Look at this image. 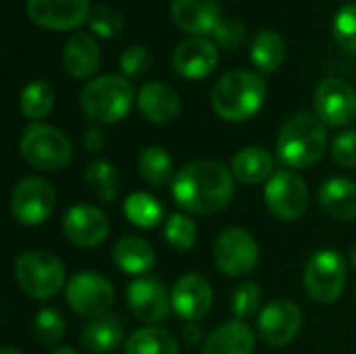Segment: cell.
Returning a JSON list of instances; mask_svg holds the SVG:
<instances>
[{
	"instance_id": "obj_1",
	"label": "cell",
	"mask_w": 356,
	"mask_h": 354,
	"mask_svg": "<svg viewBox=\"0 0 356 354\" xmlns=\"http://www.w3.org/2000/svg\"><path fill=\"white\" fill-rule=\"evenodd\" d=\"M234 196V173L217 161H194L173 179L175 202L194 215H213Z\"/></svg>"
},
{
	"instance_id": "obj_2",
	"label": "cell",
	"mask_w": 356,
	"mask_h": 354,
	"mask_svg": "<svg viewBox=\"0 0 356 354\" xmlns=\"http://www.w3.org/2000/svg\"><path fill=\"white\" fill-rule=\"evenodd\" d=\"M267 96L265 79L248 69H236L225 73L211 94L213 111L225 121H246L254 117Z\"/></svg>"
},
{
	"instance_id": "obj_3",
	"label": "cell",
	"mask_w": 356,
	"mask_h": 354,
	"mask_svg": "<svg viewBox=\"0 0 356 354\" xmlns=\"http://www.w3.org/2000/svg\"><path fill=\"white\" fill-rule=\"evenodd\" d=\"M327 148L325 123L313 113L292 115L280 129L277 156L292 169L313 167Z\"/></svg>"
},
{
	"instance_id": "obj_4",
	"label": "cell",
	"mask_w": 356,
	"mask_h": 354,
	"mask_svg": "<svg viewBox=\"0 0 356 354\" xmlns=\"http://www.w3.org/2000/svg\"><path fill=\"white\" fill-rule=\"evenodd\" d=\"M134 102V88L127 77L100 75L92 79L79 96L81 111L96 123L121 121Z\"/></svg>"
},
{
	"instance_id": "obj_5",
	"label": "cell",
	"mask_w": 356,
	"mask_h": 354,
	"mask_svg": "<svg viewBox=\"0 0 356 354\" xmlns=\"http://www.w3.org/2000/svg\"><path fill=\"white\" fill-rule=\"evenodd\" d=\"M21 156L38 171H60L73 161L71 140L56 127L46 123H31L21 136Z\"/></svg>"
},
{
	"instance_id": "obj_6",
	"label": "cell",
	"mask_w": 356,
	"mask_h": 354,
	"mask_svg": "<svg viewBox=\"0 0 356 354\" xmlns=\"http://www.w3.org/2000/svg\"><path fill=\"white\" fill-rule=\"evenodd\" d=\"M15 280L19 288L38 300L52 298L65 286L63 263L44 250H25L15 261Z\"/></svg>"
},
{
	"instance_id": "obj_7",
	"label": "cell",
	"mask_w": 356,
	"mask_h": 354,
	"mask_svg": "<svg viewBox=\"0 0 356 354\" xmlns=\"http://www.w3.org/2000/svg\"><path fill=\"white\" fill-rule=\"evenodd\" d=\"M346 284V261L336 250L315 252L305 267V288L315 303H334Z\"/></svg>"
},
{
	"instance_id": "obj_8",
	"label": "cell",
	"mask_w": 356,
	"mask_h": 354,
	"mask_svg": "<svg viewBox=\"0 0 356 354\" xmlns=\"http://www.w3.org/2000/svg\"><path fill=\"white\" fill-rule=\"evenodd\" d=\"M215 263L229 277H246L259 263V246L250 232L242 227L225 230L215 242Z\"/></svg>"
},
{
	"instance_id": "obj_9",
	"label": "cell",
	"mask_w": 356,
	"mask_h": 354,
	"mask_svg": "<svg viewBox=\"0 0 356 354\" xmlns=\"http://www.w3.org/2000/svg\"><path fill=\"white\" fill-rule=\"evenodd\" d=\"M265 202L275 219L296 221L307 211V182L294 171H280L265 186Z\"/></svg>"
},
{
	"instance_id": "obj_10",
	"label": "cell",
	"mask_w": 356,
	"mask_h": 354,
	"mask_svg": "<svg viewBox=\"0 0 356 354\" xmlns=\"http://www.w3.org/2000/svg\"><path fill=\"white\" fill-rule=\"evenodd\" d=\"M54 190L42 177L21 179L10 194V213L23 225H40L54 211Z\"/></svg>"
},
{
	"instance_id": "obj_11",
	"label": "cell",
	"mask_w": 356,
	"mask_h": 354,
	"mask_svg": "<svg viewBox=\"0 0 356 354\" xmlns=\"http://www.w3.org/2000/svg\"><path fill=\"white\" fill-rule=\"evenodd\" d=\"M67 303L69 307L83 317H100L106 315V311L113 307L115 290L111 282L98 273L83 271L69 280L67 284Z\"/></svg>"
},
{
	"instance_id": "obj_12",
	"label": "cell",
	"mask_w": 356,
	"mask_h": 354,
	"mask_svg": "<svg viewBox=\"0 0 356 354\" xmlns=\"http://www.w3.org/2000/svg\"><path fill=\"white\" fill-rule=\"evenodd\" d=\"M317 117L330 127H344L356 117L355 88L338 77L323 79L315 90Z\"/></svg>"
},
{
	"instance_id": "obj_13",
	"label": "cell",
	"mask_w": 356,
	"mask_h": 354,
	"mask_svg": "<svg viewBox=\"0 0 356 354\" xmlns=\"http://www.w3.org/2000/svg\"><path fill=\"white\" fill-rule=\"evenodd\" d=\"M27 17L42 29L69 31L90 17V0H25Z\"/></svg>"
},
{
	"instance_id": "obj_14",
	"label": "cell",
	"mask_w": 356,
	"mask_h": 354,
	"mask_svg": "<svg viewBox=\"0 0 356 354\" xmlns=\"http://www.w3.org/2000/svg\"><path fill=\"white\" fill-rule=\"evenodd\" d=\"M302 328V313L296 303L280 298L269 303L259 315V334L269 346L290 344Z\"/></svg>"
},
{
	"instance_id": "obj_15",
	"label": "cell",
	"mask_w": 356,
	"mask_h": 354,
	"mask_svg": "<svg viewBox=\"0 0 356 354\" xmlns=\"http://www.w3.org/2000/svg\"><path fill=\"white\" fill-rule=\"evenodd\" d=\"M219 63V48L204 35H190L173 50V69L186 79L209 77Z\"/></svg>"
},
{
	"instance_id": "obj_16",
	"label": "cell",
	"mask_w": 356,
	"mask_h": 354,
	"mask_svg": "<svg viewBox=\"0 0 356 354\" xmlns=\"http://www.w3.org/2000/svg\"><path fill=\"white\" fill-rule=\"evenodd\" d=\"M106 215L92 204H75L63 217V232L69 242L90 248L106 240L108 236Z\"/></svg>"
},
{
	"instance_id": "obj_17",
	"label": "cell",
	"mask_w": 356,
	"mask_h": 354,
	"mask_svg": "<svg viewBox=\"0 0 356 354\" xmlns=\"http://www.w3.org/2000/svg\"><path fill=\"white\" fill-rule=\"evenodd\" d=\"M211 305L213 288L202 275L190 273L175 282L171 290V307L181 319L196 323L211 311Z\"/></svg>"
},
{
	"instance_id": "obj_18",
	"label": "cell",
	"mask_w": 356,
	"mask_h": 354,
	"mask_svg": "<svg viewBox=\"0 0 356 354\" xmlns=\"http://www.w3.org/2000/svg\"><path fill=\"white\" fill-rule=\"evenodd\" d=\"M127 303L131 313L144 323H161L169 317L171 298H167L161 282L152 277H140L127 288Z\"/></svg>"
},
{
	"instance_id": "obj_19",
	"label": "cell",
	"mask_w": 356,
	"mask_h": 354,
	"mask_svg": "<svg viewBox=\"0 0 356 354\" xmlns=\"http://www.w3.org/2000/svg\"><path fill=\"white\" fill-rule=\"evenodd\" d=\"M171 17L173 23L190 35L213 33L221 21L217 0H171Z\"/></svg>"
},
{
	"instance_id": "obj_20",
	"label": "cell",
	"mask_w": 356,
	"mask_h": 354,
	"mask_svg": "<svg viewBox=\"0 0 356 354\" xmlns=\"http://www.w3.org/2000/svg\"><path fill=\"white\" fill-rule=\"evenodd\" d=\"M102 52L94 35L86 31L73 33L63 50V67L73 79H86L96 73L100 67Z\"/></svg>"
},
{
	"instance_id": "obj_21",
	"label": "cell",
	"mask_w": 356,
	"mask_h": 354,
	"mask_svg": "<svg viewBox=\"0 0 356 354\" xmlns=\"http://www.w3.org/2000/svg\"><path fill=\"white\" fill-rule=\"evenodd\" d=\"M138 108L150 123L167 125L179 115V96L167 83L150 81L138 92Z\"/></svg>"
},
{
	"instance_id": "obj_22",
	"label": "cell",
	"mask_w": 356,
	"mask_h": 354,
	"mask_svg": "<svg viewBox=\"0 0 356 354\" xmlns=\"http://www.w3.org/2000/svg\"><path fill=\"white\" fill-rule=\"evenodd\" d=\"M254 351V334L252 330L236 319L213 330L204 342L200 354H252Z\"/></svg>"
},
{
	"instance_id": "obj_23",
	"label": "cell",
	"mask_w": 356,
	"mask_h": 354,
	"mask_svg": "<svg viewBox=\"0 0 356 354\" xmlns=\"http://www.w3.org/2000/svg\"><path fill=\"white\" fill-rule=\"evenodd\" d=\"M125 336V325L119 315H100L90 319L81 332V346L90 354H111L119 348Z\"/></svg>"
},
{
	"instance_id": "obj_24",
	"label": "cell",
	"mask_w": 356,
	"mask_h": 354,
	"mask_svg": "<svg viewBox=\"0 0 356 354\" xmlns=\"http://www.w3.org/2000/svg\"><path fill=\"white\" fill-rule=\"evenodd\" d=\"M113 261L129 275H144L154 265V250L140 236H123L113 248Z\"/></svg>"
},
{
	"instance_id": "obj_25",
	"label": "cell",
	"mask_w": 356,
	"mask_h": 354,
	"mask_svg": "<svg viewBox=\"0 0 356 354\" xmlns=\"http://www.w3.org/2000/svg\"><path fill=\"white\" fill-rule=\"evenodd\" d=\"M321 207L336 219H356V184L346 177H332L319 190Z\"/></svg>"
},
{
	"instance_id": "obj_26",
	"label": "cell",
	"mask_w": 356,
	"mask_h": 354,
	"mask_svg": "<svg viewBox=\"0 0 356 354\" xmlns=\"http://www.w3.org/2000/svg\"><path fill=\"white\" fill-rule=\"evenodd\" d=\"M271 171H273V156L259 146L242 148L232 159V173L242 184H261L271 175Z\"/></svg>"
},
{
	"instance_id": "obj_27",
	"label": "cell",
	"mask_w": 356,
	"mask_h": 354,
	"mask_svg": "<svg viewBox=\"0 0 356 354\" xmlns=\"http://www.w3.org/2000/svg\"><path fill=\"white\" fill-rule=\"evenodd\" d=\"M286 58V42L273 29H263L257 33L250 46V61L261 73H273Z\"/></svg>"
},
{
	"instance_id": "obj_28",
	"label": "cell",
	"mask_w": 356,
	"mask_h": 354,
	"mask_svg": "<svg viewBox=\"0 0 356 354\" xmlns=\"http://www.w3.org/2000/svg\"><path fill=\"white\" fill-rule=\"evenodd\" d=\"M125 354H179V344L167 330L150 325L129 336Z\"/></svg>"
},
{
	"instance_id": "obj_29",
	"label": "cell",
	"mask_w": 356,
	"mask_h": 354,
	"mask_svg": "<svg viewBox=\"0 0 356 354\" xmlns=\"http://www.w3.org/2000/svg\"><path fill=\"white\" fill-rule=\"evenodd\" d=\"M86 186L104 204H111L119 194V173L108 161H94L86 169Z\"/></svg>"
},
{
	"instance_id": "obj_30",
	"label": "cell",
	"mask_w": 356,
	"mask_h": 354,
	"mask_svg": "<svg viewBox=\"0 0 356 354\" xmlns=\"http://www.w3.org/2000/svg\"><path fill=\"white\" fill-rule=\"evenodd\" d=\"M138 171L148 184L156 188L167 186L173 177V159L165 148L148 146L138 156Z\"/></svg>"
},
{
	"instance_id": "obj_31",
	"label": "cell",
	"mask_w": 356,
	"mask_h": 354,
	"mask_svg": "<svg viewBox=\"0 0 356 354\" xmlns=\"http://www.w3.org/2000/svg\"><path fill=\"white\" fill-rule=\"evenodd\" d=\"M54 106V90L48 81L44 79H35L29 81L19 98V108L23 113V117H27L29 121H40L44 119Z\"/></svg>"
},
{
	"instance_id": "obj_32",
	"label": "cell",
	"mask_w": 356,
	"mask_h": 354,
	"mask_svg": "<svg viewBox=\"0 0 356 354\" xmlns=\"http://www.w3.org/2000/svg\"><path fill=\"white\" fill-rule=\"evenodd\" d=\"M123 213H125L127 221L138 227H156L163 221L161 202L146 192H136V194L127 196V200L123 204Z\"/></svg>"
},
{
	"instance_id": "obj_33",
	"label": "cell",
	"mask_w": 356,
	"mask_h": 354,
	"mask_svg": "<svg viewBox=\"0 0 356 354\" xmlns=\"http://www.w3.org/2000/svg\"><path fill=\"white\" fill-rule=\"evenodd\" d=\"M31 332L40 344L52 346V344L60 342L65 336V319L56 309H42L33 319Z\"/></svg>"
},
{
	"instance_id": "obj_34",
	"label": "cell",
	"mask_w": 356,
	"mask_h": 354,
	"mask_svg": "<svg viewBox=\"0 0 356 354\" xmlns=\"http://www.w3.org/2000/svg\"><path fill=\"white\" fill-rule=\"evenodd\" d=\"M165 240L169 242L171 248L186 252L194 246L196 242V223L181 213H175L167 219L165 225Z\"/></svg>"
},
{
	"instance_id": "obj_35",
	"label": "cell",
	"mask_w": 356,
	"mask_h": 354,
	"mask_svg": "<svg viewBox=\"0 0 356 354\" xmlns=\"http://www.w3.org/2000/svg\"><path fill=\"white\" fill-rule=\"evenodd\" d=\"M123 15L119 8L111 6V4H98L92 6L90 17H88V25L92 29V33L100 35V38H113L123 29Z\"/></svg>"
},
{
	"instance_id": "obj_36",
	"label": "cell",
	"mask_w": 356,
	"mask_h": 354,
	"mask_svg": "<svg viewBox=\"0 0 356 354\" xmlns=\"http://www.w3.org/2000/svg\"><path fill=\"white\" fill-rule=\"evenodd\" d=\"M334 38L346 52H356V4H346L334 17Z\"/></svg>"
},
{
	"instance_id": "obj_37",
	"label": "cell",
	"mask_w": 356,
	"mask_h": 354,
	"mask_svg": "<svg viewBox=\"0 0 356 354\" xmlns=\"http://www.w3.org/2000/svg\"><path fill=\"white\" fill-rule=\"evenodd\" d=\"M261 300H263V292L254 282L240 284L232 294V311L236 313L240 321H244L259 311Z\"/></svg>"
},
{
	"instance_id": "obj_38",
	"label": "cell",
	"mask_w": 356,
	"mask_h": 354,
	"mask_svg": "<svg viewBox=\"0 0 356 354\" xmlns=\"http://www.w3.org/2000/svg\"><path fill=\"white\" fill-rule=\"evenodd\" d=\"M119 65H121V71L127 75V77H144L150 69V54L144 46L140 44H134L129 48H125L121 52V58H119Z\"/></svg>"
},
{
	"instance_id": "obj_39",
	"label": "cell",
	"mask_w": 356,
	"mask_h": 354,
	"mask_svg": "<svg viewBox=\"0 0 356 354\" xmlns=\"http://www.w3.org/2000/svg\"><path fill=\"white\" fill-rule=\"evenodd\" d=\"M213 38L219 46L227 50H238L246 42V27L240 21L234 19H221L217 27L213 29Z\"/></svg>"
},
{
	"instance_id": "obj_40",
	"label": "cell",
	"mask_w": 356,
	"mask_h": 354,
	"mask_svg": "<svg viewBox=\"0 0 356 354\" xmlns=\"http://www.w3.org/2000/svg\"><path fill=\"white\" fill-rule=\"evenodd\" d=\"M332 159L344 169L356 167V131L340 134L332 144Z\"/></svg>"
},
{
	"instance_id": "obj_41",
	"label": "cell",
	"mask_w": 356,
	"mask_h": 354,
	"mask_svg": "<svg viewBox=\"0 0 356 354\" xmlns=\"http://www.w3.org/2000/svg\"><path fill=\"white\" fill-rule=\"evenodd\" d=\"M83 146L90 152H98L104 146V134L100 127H88L83 134Z\"/></svg>"
},
{
	"instance_id": "obj_42",
	"label": "cell",
	"mask_w": 356,
	"mask_h": 354,
	"mask_svg": "<svg viewBox=\"0 0 356 354\" xmlns=\"http://www.w3.org/2000/svg\"><path fill=\"white\" fill-rule=\"evenodd\" d=\"M184 342L188 344V346H196V344H200V340H202V330H200V325H196V323H188L186 328H184ZM204 342V340H202Z\"/></svg>"
},
{
	"instance_id": "obj_43",
	"label": "cell",
	"mask_w": 356,
	"mask_h": 354,
	"mask_svg": "<svg viewBox=\"0 0 356 354\" xmlns=\"http://www.w3.org/2000/svg\"><path fill=\"white\" fill-rule=\"evenodd\" d=\"M50 354H77L73 348H67V346H63V348H56V351H52Z\"/></svg>"
},
{
	"instance_id": "obj_44",
	"label": "cell",
	"mask_w": 356,
	"mask_h": 354,
	"mask_svg": "<svg viewBox=\"0 0 356 354\" xmlns=\"http://www.w3.org/2000/svg\"><path fill=\"white\" fill-rule=\"evenodd\" d=\"M0 354H23L21 351H17V348H2V353Z\"/></svg>"
},
{
	"instance_id": "obj_45",
	"label": "cell",
	"mask_w": 356,
	"mask_h": 354,
	"mask_svg": "<svg viewBox=\"0 0 356 354\" xmlns=\"http://www.w3.org/2000/svg\"><path fill=\"white\" fill-rule=\"evenodd\" d=\"M350 261H353V265H355V269H356V246L353 248V252H350Z\"/></svg>"
}]
</instances>
